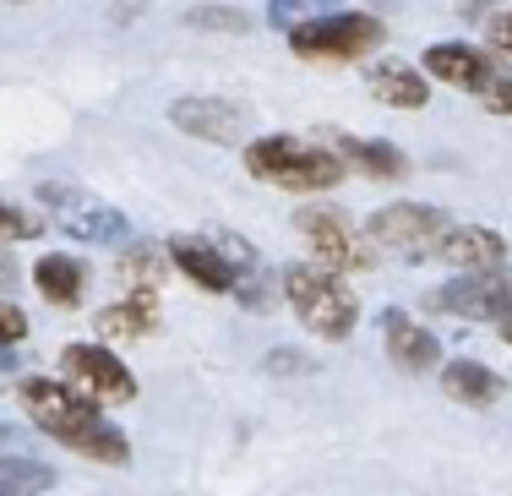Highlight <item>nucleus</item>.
<instances>
[{"mask_svg":"<svg viewBox=\"0 0 512 496\" xmlns=\"http://www.w3.org/2000/svg\"><path fill=\"white\" fill-rule=\"evenodd\" d=\"M474 99H480L491 115H512V66L507 60H496V66L485 71V82L474 88Z\"/></svg>","mask_w":512,"mask_h":496,"instance_id":"obj_22","label":"nucleus"},{"mask_svg":"<svg viewBox=\"0 0 512 496\" xmlns=\"http://www.w3.org/2000/svg\"><path fill=\"white\" fill-rule=\"evenodd\" d=\"M11 284H17V268H11V257H6V251H0V295H6Z\"/></svg>","mask_w":512,"mask_h":496,"instance_id":"obj_30","label":"nucleus"},{"mask_svg":"<svg viewBox=\"0 0 512 496\" xmlns=\"http://www.w3.org/2000/svg\"><path fill=\"white\" fill-rule=\"evenodd\" d=\"M502 377H496L491 366H480V360H447L442 366V393L453 398V404H469V409H491L496 398H502Z\"/></svg>","mask_w":512,"mask_h":496,"instance_id":"obj_18","label":"nucleus"},{"mask_svg":"<svg viewBox=\"0 0 512 496\" xmlns=\"http://www.w3.org/2000/svg\"><path fill=\"white\" fill-rule=\"evenodd\" d=\"M169 126H180L186 137H197V142H240L246 110L229 104V99H180L175 110H169Z\"/></svg>","mask_w":512,"mask_h":496,"instance_id":"obj_12","label":"nucleus"},{"mask_svg":"<svg viewBox=\"0 0 512 496\" xmlns=\"http://www.w3.org/2000/svg\"><path fill=\"white\" fill-rule=\"evenodd\" d=\"M22 338H28V317H22V306L0 300V355H6L11 344H22Z\"/></svg>","mask_w":512,"mask_h":496,"instance_id":"obj_26","label":"nucleus"},{"mask_svg":"<svg viewBox=\"0 0 512 496\" xmlns=\"http://www.w3.org/2000/svg\"><path fill=\"white\" fill-rule=\"evenodd\" d=\"M33 235H44V219H33L17 202L0 197V240H33Z\"/></svg>","mask_w":512,"mask_h":496,"instance_id":"obj_24","label":"nucleus"},{"mask_svg":"<svg viewBox=\"0 0 512 496\" xmlns=\"http://www.w3.org/2000/svg\"><path fill=\"white\" fill-rule=\"evenodd\" d=\"M289 44L306 60H360L387 44V22L371 17V11H327V17L289 33Z\"/></svg>","mask_w":512,"mask_h":496,"instance_id":"obj_5","label":"nucleus"},{"mask_svg":"<svg viewBox=\"0 0 512 496\" xmlns=\"http://www.w3.org/2000/svg\"><path fill=\"white\" fill-rule=\"evenodd\" d=\"M491 44L502 55H512V11H502V17H491Z\"/></svg>","mask_w":512,"mask_h":496,"instance_id":"obj_29","label":"nucleus"},{"mask_svg":"<svg viewBox=\"0 0 512 496\" xmlns=\"http://www.w3.org/2000/svg\"><path fill=\"white\" fill-rule=\"evenodd\" d=\"M333 153L344 159V169H360L371 180H398L409 169V159L393 142H376V137H333Z\"/></svg>","mask_w":512,"mask_h":496,"instance_id":"obj_19","label":"nucleus"},{"mask_svg":"<svg viewBox=\"0 0 512 496\" xmlns=\"http://www.w3.org/2000/svg\"><path fill=\"white\" fill-rule=\"evenodd\" d=\"M262 371L267 377H295V371H311V360L295 355V349H273V355L262 360Z\"/></svg>","mask_w":512,"mask_h":496,"instance_id":"obj_27","label":"nucleus"},{"mask_svg":"<svg viewBox=\"0 0 512 496\" xmlns=\"http://www.w3.org/2000/svg\"><path fill=\"white\" fill-rule=\"evenodd\" d=\"M382 344H387V360L398 371H431L442 360V344L425 322H414L404 306H387L382 311Z\"/></svg>","mask_w":512,"mask_h":496,"instance_id":"obj_10","label":"nucleus"},{"mask_svg":"<svg viewBox=\"0 0 512 496\" xmlns=\"http://www.w3.org/2000/svg\"><path fill=\"white\" fill-rule=\"evenodd\" d=\"M496 333H502V338H507V344H512V317H507V322H496Z\"/></svg>","mask_w":512,"mask_h":496,"instance_id":"obj_32","label":"nucleus"},{"mask_svg":"<svg viewBox=\"0 0 512 496\" xmlns=\"http://www.w3.org/2000/svg\"><path fill=\"white\" fill-rule=\"evenodd\" d=\"M22 404H28L33 426L50 431L66 447H77L82 437H93L104 426V404L82 398L71 382H55V377H22Z\"/></svg>","mask_w":512,"mask_h":496,"instance_id":"obj_4","label":"nucleus"},{"mask_svg":"<svg viewBox=\"0 0 512 496\" xmlns=\"http://www.w3.org/2000/svg\"><path fill=\"white\" fill-rule=\"evenodd\" d=\"M327 0H273V11H267V22L273 28H284V33H295V28H306V22H316V17H327Z\"/></svg>","mask_w":512,"mask_h":496,"instance_id":"obj_23","label":"nucleus"},{"mask_svg":"<svg viewBox=\"0 0 512 496\" xmlns=\"http://www.w3.org/2000/svg\"><path fill=\"white\" fill-rule=\"evenodd\" d=\"M186 22L191 28H224V33H246L251 28V22L235 17L229 6H197V11H186Z\"/></svg>","mask_w":512,"mask_h":496,"instance_id":"obj_25","label":"nucleus"},{"mask_svg":"<svg viewBox=\"0 0 512 496\" xmlns=\"http://www.w3.org/2000/svg\"><path fill=\"white\" fill-rule=\"evenodd\" d=\"M447 229H453V219H447L442 208H425V202H387V208L371 213L365 235H371L382 251L404 257V262H425V257H436V246L447 240Z\"/></svg>","mask_w":512,"mask_h":496,"instance_id":"obj_6","label":"nucleus"},{"mask_svg":"<svg viewBox=\"0 0 512 496\" xmlns=\"http://www.w3.org/2000/svg\"><path fill=\"white\" fill-rule=\"evenodd\" d=\"M425 311H442L458 322H507L512 317V273L491 268V273H458L442 289L425 295Z\"/></svg>","mask_w":512,"mask_h":496,"instance_id":"obj_7","label":"nucleus"},{"mask_svg":"<svg viewBox=\"0 0 512 496\" xmlns=\"http://www.w3.org/2000/svg\"><path fill=\"white\" fill-rule=\"evenodd\" d=\"M60 371L93 404H131L137 398V377L109 344H66L60 349Z\"/></svg>","mask_w":512,"mask_h":496,"instance_id":"obj_8","label":"nucleus"},{"mask_svg":"<svg viewBox=\"0 0 512 496\" xmlns=\"http://www.w3.org/2000/svg\"><path fill=\"white\" fill-rule=\"evenodd\" d=\"M436 262H447V268H458V273H491L507 262V240L485 224H453L447 240L436 246Z\"/></svg>","mask_w":512,"mask_h":496,"instance_id":"obj_11","label":"nucleus"},{"mask_svg":"<svg viewBox=\"0 0 512 496\" xmlns=\"http://www.w3.org/2000/svg\"><path fill=\"white\" fill-rule=\"evenodd\" d=\"M480 6H496V0H458L463 17H480Z\"/></svg>","mask_w":512,"mask_h":496,"instance_id":"obj_31","label":"nucleus"},{"mask_svg":"<svg viewBox=\"0 0 512 496\" xmlns=\"http://www.w3.org/2000/svg\"><path fill=\"white\" fill-rule=\"evenodd\" d=\"M55 486V469L39 464V458H0V491L6 496H33Z\"/></svg>","mask_w":512,"mask_h":496,"instance_id":"obj_21","label":"nucleus"},{"mask_svg":"<svg viewBox=\"0 0 512 496\" xmlns=\"http://www.w3.org/2000/svg\"><path fill=\"white\" fill-rule=\"evenodd\" d=\"M246 169L278 191H333L344 186V159L333 148H311L300 137H256L246 142Z\"/></svg>","mask_w":512,"mask_h":496,"instance_id":"obj_2","label":"nucleus"},{"mask_svg":"<svg viewBox=\"0 0 512 496\" xmlns=\"http://www.w3.org/2000/svg\"><path fill=\"white\" fill-rule=\"evenodd\" d=\"M93 328H99L104 344H131V338H148L158 328V300L153 295H126V300H115V306H104L99 317H93Z\"/></svg>","mask_w":512,"mask_h":496,"instance_id":"obj_17","label":"nucleus"},{"mask_svg":"<svg viewBox=\"0 0 512 496\" xmlns=\"http://www.w3.org/2000/svg\"><path fill=\"white\" fill-rule=\"evenodd\" d=\"M33 197H39V208L50 213V229H60V235H71V240H88V246H126V240H131V219H126V213L109 208V202H99L93 191H82V186L39 180Z\"/></svg>","mask_w":512,"mask_h":496,"instance_id":"obj_3","label":"nucleus"},{"mask_svg":"<svg viewBox=\"0 0 512 496\" xmlns=\"http://www.w3.org/2000/svg\"><path fill=\"white\" fill-rule=\"evenodd\" d=\"M164 278H169V251L164 246H126L120 251V284H126L131 295H153Z\"/></svg>","mask_w":512,"mask_h":496,"instance_id":"obj_20","label":"nucleus"},{"mask_svg":"<svg viewBox=\"0 0 512 496\" xmlns=\"http://www.w3.org/2000/svg\"><path fill=\"white\" fill-rule=\"evenodd\" d=\"M365 88H371L382 104H393V110H425V104H431L425 71L404 66V60H376V66L365 71Z\"/></svg>","mask_w":512,"mask_h":496,"instance_id":"obj_15","label":"nucleus"},{"mask_svg":"<svg viewBox=\"0 0 512 496\" xmlns=\"http://www.w3.org/2000/svg\"><path fill=\"white\" fill-rule=\"evenodd\" d=\"M28 447H33V437L22 426H6L0 420V458H28Z\"/></svg>","mask_w":512,"mask_h":496,"instance_id":"obj_28","label":"nucleus"},{"mask_svg":"<svg viewBox=\"0 0 512 496\" xmlns=\"http://www.w3.org/2000/svg\"><path fill=\"white\" fill-rule=\"evenodd\" d=\"M295 229L306 235V246L316 251V262H322V268H333V273L371 268V246H365V235L349 224L344 208H300L295 213Z\"/></svg>","mask_w":512,"mask_h":496,"instance_id":"obj_9","label":"nucleus"},{"mask_svg":"<svg viewBox=\"0 0 512 496\" xmlns=\"http://www.w3.org/2000/svg\"><path fill=\"white\" fill-rule=\"evenodd\" d=\"M164 251L175 262V273H186L197 289H207V295H235V268L218 257L207 235H175Z\"/></svg>","mask_w":512,"mask_h":496,"instance_id":"obj_13","label":"nucleus"},{"mask_svg":"<svg viewBox=\"0 0 512 496\" xmlns=\"http://www.w3.org/2000/svg\"><path fill=\"white\" fill-rule=\"evenodd\" d=\"M284 300L295 306L300 328L327 338V344H344L360 322L355 289H349L333 268H322V262H295V268H284Z\"/></svg>","mask_w":512,"mask_h":496,"instance_id":"obj_1","label":"nucleus"},{"mask_svg":"<svg viewBox=\"0 0 512 496\" xmlns=\"http://www.w3.org/2000/svg\"><path fill=\"white\" fill-rule=\"evenodd\" d=\"M33 289H39L50 306H82V295H88V268H82V257L50 251V257L33 262Z\"/></svg>","mask_w":512,"mask_h":496,"instance_id":"obj_16","label":"nucleus"},{"mask_svg":"<svg viewBox=\"0 0 512 496\" xmlns=\"http://www.w3.org/2000/svg\"><path fill=\"white\" fill-rule=\"evenodd\" d=\"M496 66V55H485V50H474V44H458V39H447V44H431L425 50V71H431L436 82H453V88H480L485 82V71Z\"/></svg>","mask_w":512,"mask_h":496,"instance_id":"obj_14","label":"nucleus"}]
</instances>
